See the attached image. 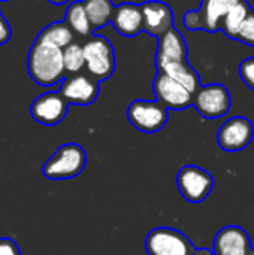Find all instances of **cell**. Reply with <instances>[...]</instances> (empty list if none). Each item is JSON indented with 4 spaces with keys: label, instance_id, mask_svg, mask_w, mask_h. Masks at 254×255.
Segmentation results:
<instances>
[{
    "label": "cell",
    "instance_id": "5b68a950",
    "mask_svg": "<svg viewBox=\"0 0 254 255\" xmlns=\"http://www.w3.org/2000/svg\"><path fill=\"white\" fill-rule=\"evenodd\" d=\"M144 245L148 255H195L196 250L183 232L171 227L153 229Z\"/></svg>",
    "mask_w": 254,
    "mask_h": 255
},
{
    "label": "cell",
    "instance_id": "44dd1931",
    "mask_svg": "<svg viewBox=\"0 0 254 255\" xmlns=\"http://www.w3.org/2000/svg\"><path fill=\"white\" fill-rule=\"evenodd\" d=\"M253 9L250 7V4L247 3V0H241L238 4H235L231 12L225 16L223 22H222V31L231 37V39H235L241 25L244 24V21L247 19V16L250 15Z\"/></svg>",
    "mask_w": 254,
    "mask_h": 255
},
{
    "label": "cell",
    "instance_id": "8fae6325",
    "mask_svg": "<svg viewBox=\"0 0 254 255\" xmlns=\"http://www.w3.org/2000/svg\"><path fill=\"white\" fill-rule=\"evenodd\" d=\"M69 111L67 100L60 91H48L37 96L30 105L31 118L42 126H57L60 124Z\"/></svg>",
    "mask_w": 254,
    "mask_h": 255
},
{
    "label": "cell",
    "instance_id": "d4e9b609",
    "mask_svg": "<svg viewBox=\"0 0 254 255\" xmlns=\"http://www.w3.org/2000/svg\"><path fill=\"white\" fill-rule=\"evenodd\" d=\"M0 255H21V250L13 239L0 238Z\"/></svg>",
    "mask_w": 254,
    "mask_h": 255
},
{
    "label": "cell",
    "instance_id": "9a60e30c",
    "mask_svg": "<svg viewBox=\"0 0 254 255\" xmlns=\"http://www.w3.org/2000/svg\"><path fill=\"white\" fill-rule=\"evenodd\" d=\"M111 24L124 37H135L144 31V15L141 4L121 3L115 7Z\"/></svg>",
    "mask_w": 254,
    "mask_h": 255
},
{
    "label": "cell",
    "instance_id": "83f0119b",
    "mask_svg": "<svg viewBox=\"0 0 254 255\" xmlns=\"http://www.w3.org/2000/svg\"><path fill=\"white\" fill-rule=\"evenodd\" d=\"M48 1H49V3H52V4H57V6H58V4H64V3H67L69 0H48Z\"/></svg>",
    "mask_w": 254,
    "mask_h": 255
},
{
    "label": "cell",
    "instance_id": "d6986e66",
    "mask_svg": "<svg viewBox=\"0 0 254 255\" xmlns=\"http://www.w3.org/2000/svg\"><path fill=\"white\" fill-rule=\"evenodd\" d=\"M36 40L64 49L73 42V31L64 21H57V22L46 25L43 30H40Z\"/></svg>",
    "mask_w": 254,
    "mask_h": 255
},
{
    "label": "cell",
    "instance_id": "7a4b0ae2",
    "mask_svg": "<svg viewBox=\"0 0 254 255\" xmlns=\"http://www.w3.org/2000/svg\"><path fill=\"white\" fill-rule=\"evenodd\" d=\"M87 164V152L78 143H64L43 163L42 173L51 181L72 179L82 173Z\"/></svg>",
    "mask_w": 254,
    "mask_h": 255
},
{
    "label": "cell",
    "instance_id": "7c38bea8",
    "mask_svg": "<svg viewBox=\"0 0 254 255\" xmlns=\"http://www.w3.org/2000/svg\"><path fill=\"white\" fill-rule=\"evenodd\" d=\"M69 105L88 106L96 102L99 96V81L87 75L76 73L73 76L64 78L58 90Z\"/></svg>",
    "mask_w": 254,
    "mask_h": 255
},
{
    "label": "cell",
    "instance_id": "ffe728a7",
    "mask_svg": "<svg viewBox=\"0 0 254 255\" xmlns=\"http://www.w3.org/2000/svg\"><path fill=\"white\" fill-rule=\"evenodd\" d=\"M64 22L72 28L73 33L79 36H90L94 30L91 27V22L88 19V15L85 12L84 3L81 1H72L64 13Z\"/></svg>",
    "mask_w": 254,
    "mask_h": 255
},
{
    "label": "cell",
    "instance_id": "3957f363",
    "mask_svg": "<svg viewBox=\"0 0 254 255\" xmlns=\"http://www.w3.org/2000/svg\"><path fill=\"white\" fill-rule=\"evenodd\" d=\"M241 0H202L198 10H187L183 24L187 30H205L210 33L222 30V22L231 9Z\"/></svg>",
    "mask_w": 254,
    "mask_h": 255
},
{
    "label": "cell",
    "instance_id": "6da1fadb",
    "mask_svg": "<svg viewBox=\"0 0 254 255\" xmlns=\"http://www.w3.org/2000/svg\"><path fill=\"white\" fill-rule=\"evenodd\" d=\"M30 78L40 87H52L64 79L63 49L49 43L34 40L27 55Z\"/></svg>",
    "mask_w": 254,
    "mask_h": 255
},
{
    "label": "cell",
    "instance_id": "7402d4cb",
    "mask_svg": "<svg viewBox=\"0 0 254 255\" xmlns=\"http://www.w3.org/2000/svg\"><path fill=\"white\" fill-rule=\"evenodd\" d=\"M63 63L66 73L76 75L85 67V55H84V46L79 43L72 42L69 46L63 49Z\"/></svg>",
    "mask_w": 254,
    "mask_h": 255
},
{
    "label": "cell",
    "instance_id": "52a82bcc",
    "mask_svg": "<svg viewBox=\"0 0 254 255\" xmlns=\"http://www.w3.org/2000/svg\"><path fill=\"white\" fill-rule=\"evenodd\" d=\"M177 188L187 202L201 203L211 194L214 188V178L208 170L187 164L181 167L177 175Z\"/></svg>",
    "mask_w": 254,
    "mask_h": 255
},
{
    "label": "cell",
    "instance_id": "484cf974",
    "mask_svg": "<svg viewBox=\"0 0 254 255\" xmlns=\"http://www.w3.org/2000/svg\"><path fill=\"white\" fill-rule=\"evenodd\" d=\"M12 36V30H10V25L9 22L0 15V45L6 43Z\"/></svg>",
    "mask_w": 254,
    "mask_h": 255
},
{
    "label": "cell",
    "instance_id": "ac0fdd59",
    "mask_svg": "<svg viewBox=\"0 0 254 255\" xmlns=\"http://www.w3.org/2000/svg\"><path fill=\"white\" fill-rule=\"evenodd\" d=\"M93 30L102 28L112 21L115 4L112 0H82Z\"/></svg>",
    "mask_w": 254,
    "mask_h": 255
},
{
    "label": "cell",
    "instance_id": "f1b7e54d",
    "mask_svg": "<svg viewBox=\"0 0 254 255\" xmlns=\"http://www.w3.org/2000/svg\"><path fill=\"white\" fill-rule=\"evenodd\" d=\"M0 1H9V0H0Z\"/></svg>",
    "mask_w": 254,
    "mask_h": 255
},
{
    "label": "cell",
    "instance_id": "cb8c5ba5",
    "mask_svg": "<svg viewBox=\"0 0 254 255\" xmlns=\"http://www.w3.org/2000/svg\"><path fill=\"white\" fill-rule=\"evenodd\" d=\"M240 78L241 81L254 91V55L253 57H247L241 61L240 64Z\"/></svg>",
    "mask_w": 254,
    "mask_h": 255
},
{
    "label": "cell",
    "instance_id": "603a6c76",
    "mask_svg": "<svg viewBox=\"0 0 254 255\" xmlns=\"http://www.w3.org/2000/svg\"><path fill=\"white\" fill-rule=\"evenodd\" d=\"M235 40H240V42L254 48V10L250 12V15L247 16V19L241 25Z\"/></svg>",
    "mask_w": 254,
    "mask_h": 255
},
{
    "label": "cell",
    "instance_id": "30bf717a",
    "mask_svg": "<svg viewBox=\"0 0 254 255\" xmlns=\"http://www.w3.org/2000/svg\"><path fill=\"white\" fill-rule=\"evenodd\" d=\"M253 137V123L246 117H232L226 120L217 131V142L226 152L244 151L252 143Z\"/></svg>",
    "mask_w": 254,
    "mask_h": 255
},
{
    "label": "cell",
    "instance_id": "277c9868",
    "mask_svg": "<svg viewBox=\"0 0 254 255\" xmlns=\"http://www.w3.org/2000/svg\"><path fill=\"white\" fill-rule=\"evenodd\" d=\"M84 46L85 67L91 78L105 81L115 72V51L109 39L100 34L91 36Z\"/></svg>",
    "mask_w": 254,
    "mask_h": 255
},
{
    "label": "cell",
    "instance_id": "4fadbf2b",
    "mask_svg": "<svg viewBox=\"0 0 254 255\" xmlns=\"http://www.w3.org/2000/svg\"><path fill=\"white\" fill-rule=\"evenodd\" d=\"M213 251L214 255H254V245L243 227L226 226L217 232Z\"/></svg>",
    "mask_w": 254,
    "mask_h": 255
},
{
    "label": "cell",
    "instance_id": "2e32d148",
    "mask_svg": "<svg viewBox=\"0 0 254 255\" xmlns=\"http://www.w3.org/2000/svg\"><path fill=\"white\" fill-rule=\"evenodd\" d=\"M156 49V67H160L165 63L171 61H186L187 60V43L184 36L172 27L168 33L157 39Z\"/></svg>",
    "mask_w": 254,
    "mask_h": 255
},
{
    "label": "cell",
    "instance_id": "e0dca14e",
    "mask_svg": "<svg viewBox=\"0 0 254 255\" xmlns=\"http://www.w3.org/2000/svg\"><path fill=\"white\" fill-rule=\"evenodd\" d=\"M157 70L166 73L168 76H171L172 79H175L177 82H180L181 85H184L190 93H196L202 84H201V78L198 75V72L186 61H171V63H165L160 67H156Z\"/></svg>",
    "mask_w": 254,
    "mask_h": 255
},
{
    "label": "cell",
    "instance_id": "8992f818",
    "mask_svg": "<svg viewBox=\"0 0 254 255\" xmlns=\"http://www.w3.org/2000/svg\"><path fill=\"white\" fill-rule=\"evenodd\" d=\"M126 114L129 123L142 133H157L168 123V109L157 100H133Z\"/></svg>",
    "mask_w": 254,
    "mask_h": 255
},
{
    "label": "cell",
    "instance_id": "9c48e42d",
    "mask_svg": "<svg viewBox=\"0 0 254 255\" xmlns=\"http://www.w3.org/2000/svg\"><path fill=\"white\" fill-rule=\"evenodd\" d=\"M153 93L156 96V100L160 102L166 109L183 111L193 106L195 94L160 70H157L153 81Z\"/></svg>",
    "mask_w": 254,
    "mask_h": 255
},
{
    "label": "cell",
    "instance_id": "4316f807",
    "mask_svg": "<svg viewBox=\"0 0 254 255\" xmlns=\"http://www.w3.org/2000/svg\"><path fill=\"white\" fill-rule=\"evenodd\" d=\"M195 255H214V251L208 250V248H196L195 250Z\"/></svg>",
    "mask_w": 254,
    "mask_h": 255
},
{
    "label": "cell",
    "instance_id": "ba28073f",
    "mask_svg": "<svg viewBox=\"0 0 254 255\" xmlns=\"http://www.w3.org/2000/svg\"><path fill=\"white\" fill-rule=\"evenodd\" d=\"M193 106L201 117L207 120H217L225 117L231 111L232 97L225 85L207 84L195 93Z\"/></svg>",
    "mask_w": 254,
    "mask_h": 255
},
{
    "label": "cell",
    "instance_id": "f546056e",
    "mask_svg": "<svg viewBox=\"0 0 254 255\" xmlns=\"http://www.w3.org/2000/svg\"><path fill=\"white\" fill-rule=\"evenodd\" d=\"M253 245H254V244H253Z\"/></svg>",
    "mask_w": 254,
    "mask_h": 255
},
{
    "label": "cell",
    "instance_id": "5bb4252c",
    "mask_svg": "<svg viewBox=\"0 0 254 255\" xmlns=\"http://www.w3.org/2000/svg\"><path fill=\"white\" fill-rule=\"evenodd\" d=\"M144 15V31L153 37H162L174 27V10L162 0H148L141 4Z\"/></svg>",
    "mask_w": 254,
    "mask_h": 255
}]
</instances>
